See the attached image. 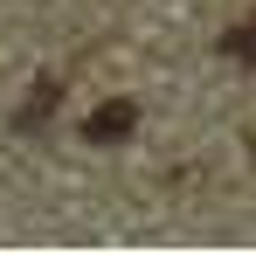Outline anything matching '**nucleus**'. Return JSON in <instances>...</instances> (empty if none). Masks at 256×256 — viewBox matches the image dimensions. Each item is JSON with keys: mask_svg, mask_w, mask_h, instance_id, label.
Returning <instances> with one entry per match:
<instances>
[{"mask_svg": "<svg viewBox=\"0 0 256 256\" xmlns=\"http://www.w3.org/2000/svg\"><path fill=\"white\" fill-rule=\"evenodd\" d=\"M132 125H138L132 104H97V111L84 118V138H90V146H111V138H125Z\"/></svg>", "mask_w": 256, "mask_h": 256, "instance_id": "obj_1", "label": "nucleus"}]
</instances>
